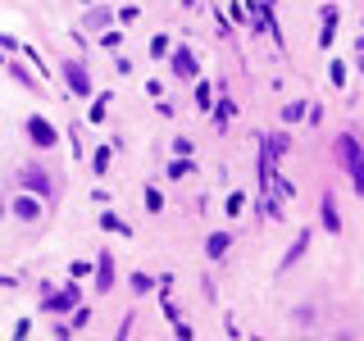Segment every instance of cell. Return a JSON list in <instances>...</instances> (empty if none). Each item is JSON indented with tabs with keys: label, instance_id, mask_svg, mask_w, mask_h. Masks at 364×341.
I'll use <instances>...</instances> for the list:
<instances>
[{
	"label": "cell",
	"instance_id": "5bb4252c",
	"mask_svg": "<svg viewBox=\"0 0 364 341\" xmlns=\"http://www.w3.org/2000/svg\"><path fill=\"white\" fill-rule=\"evenodd\" d=\"M223 210H228V214H242V210H246V196H228Z\"/></svg>",
	"mask_w": 364,
	"mask_h": 341
},
{
	"label": "cell",
	"instance_id": "52a82bcc",
	"mask_svg": "<svg viewBox=\"0 0 364 341\" xmlns=\"http://www.w3.org/2000/svg\"><path fill=\"white\" fill-rule=\"evenodd\" d=\"M318 214H323V227H328V232H337V227H341V219H337V200H333V196H323V210H318Z\"/></svg>",
	"mask_w": 364,
	"mask_h": 341
},
{
	"label": "cell",
	"instance_id": "3957f363",
	"mask_svg": "<svg viewBox=\"0 0 364 341\" xmlns=\"http://www.w3.org/2000/svg\"><path fill=\"white\" fill-rule=\"evenodd\" d=\"M360 141H355V136H341V141H337V159H341V164H346V168H355L360 164Z\"/></svg>",
	"mask_w": 364,
	"mask_h": 341
},
{
	"label": "cell",
	"instance_id": "8992f818",
	"mask_svg": "<svg viewBox=\"0 0 364 341\" xmlns=\"http://www.w3.org/2000/svg\"><path fill=\"white\" fill-rule=\"evenodd\" d=\"M96 287H100V291H109V287H114V259H109V250L100 255V278H96Z\"/></svg>",
	"mask_w": 364,
	"mask_h": 341
},
{
	"label": "cell",
	"instance_id": "4fadbf2b",
	"mask_svg": "<svg viewBox=\"0 0 364 341\" xmlns=\"http://www.w3.org/2000/svg\"><path fill=\"white\" fill-rule=\"evenodd\" d=\"M182 173H191V164H187V155L178 159V164H168V178H182Z\"/></svg>",
	"mask_w": 364,
	"mask_h": 341
},
{
	"label": "cell",
	"instance_id": "8fae6325",
	"mask_svg": "<svg viewBox=\"0 0 364 341\" xmlns=\"http://www.w3.org/2000/svg\"><path fill=\"white\" fill-rule=\"evenodd\" d=\"M250 18H255V28H273V23H269V9H264V5H250Z\"/></svg>",
	"mask_w": 364,
	"mask_h": 341
},
{
	"label": "cell",
	"instance_id": "5b68a950",
	"mask_svg": "<svg viewBox=\"0 0 364 341\" xmlns=\"http://www.w3.org/2000/svg\"><path fill=\"white\" fill-rule=\"evenodd\" d=\"M14 214H18V219H37V214H41V200L37 196H18L14 200Z\"/></svg>",
	"mask_w": 364,
	"mask_h": 341
},
{
	"label": "cell",
	"instance_id": "9a60e30c",
	"mask_svg": "<svg viewBox=\"0 0 364 341\" xmlns=\"http://www.w3.org/2000/svg\"><path fill=\"white\" fill-rule=\"evenodd\" d=\"M0 214H5V205H0Z\"/></svg>",
	"mask_w": 364,
	"mask_h": 341
},
{
	"label": "cell",
	"instance_id": "7a4b0ae2",
	"mask_svg": "<svg viewBox=\"0 0 364 341\" xmlns=\"http://www.w3.org/2000/svg\"><path fill=\"white\" fill-rule=\"evenodd\" d=\"M28 136H32L37 146H55V128L41 119V114H32V119H28Z\"/></svg>",
	"mask_w": 364,
	"mask_h": 341
},
{
	"label": "cell",
	"instance_id": "7c38bea8",
	"mask_svg": "<svg viewBox=\"0 0 364 341\" xmlns=\"http://www.w3.org/2000/svg\"><path fill=\"white\" fill-rule=\"evenodd\" d=\"M350 182H355V191H360V196H364V155H360V164L350 168Z\"/></svg>",
	"mask_w": 364,
	"mask_h": 341
},
{
	"label": "cell",
	"instance_id": "6da1fadb",
	"mask_svg": "<svg viewBox=\"0 0 364 341\" xmlns=\"http://www.w3.org/2000/svg\"><path fill=\"white\" fill-rule=\"evenodd\" d=\"M64 82L73 87V96H91V77L82 64H64Z\"/></svg>",
	"mask_w": 364,
	"mask_h": 341
},
{
	"label": "cell",
	"instance_id": "9c48e42d",
	"mask_svg": "<svg viewBox=\"0 0 364 341\" xmlns=\"http://www.w3.org/2000/svg\"><path fill=\"white\" fill-rule=\"evenodd\" d=\"M23 182H28V187H37V196H46V191H50V182H46L41 173H32V168L23 173Z\"/></svg>",
	"mask_w": 364,
	"mask_h": 341
},
{
	"label": "cell",
	"instance_id": "277c9868",
	"mask_svg": "<svg viewBox=\"0 0 364 341\" xmlns=\"http://www.w3.org/2000/svg\"><path fill=\"white\" fill-rule=\"evenodd\" d=\"M173 73L178 77H196V55H191L187 45H178V50H173Z\"/></svg>",
	"mask_w": 364,
	"mask_h": 341
},
{
	"label": "cell",
	"instance_id": "ba28073f",
	"mask_svg": "<svg viewBox=\"0 0 364 341\" xmlns=\"http://www.w3.org/2000/svg\"><path fill=\"white\" fill-rule=\"evenodd\" d=\"M228 242H232V237H228V232H214V237H210V246H205V250H210V255L219 259L223 250H228Z\"/></svg>",
	"mask_w": 364,
	"mask_h": 341
},
{
	"label": "cell",
	"instance_id": "30bf717a",
	"mask_svg": "<svg viewBox=\"0 0 364 341\" xmlns=\"http://www.w3.org/2000/svg\"><path fill=\"white\" fill-rule=\"evenodd\" d=\"M105 23H109V9H91L87 14V28H105Z\"/></svg>",
	"mask_w": 364,
	"mask_h": 341
}]
</instances>
